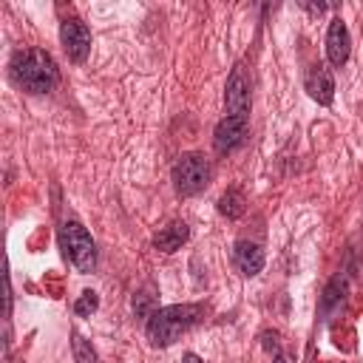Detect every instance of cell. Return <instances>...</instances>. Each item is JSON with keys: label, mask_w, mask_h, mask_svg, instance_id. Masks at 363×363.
Segmentation results:
<instances>
[{"label": "cell", "mask_w": 363, "mask_h": 363, "mask_svg": "<svg viewBox=\"0 0 363 363\" xmlns=\"http://www.w3.org/2000/svg\"><path fill=\"white\" fill-rule=\"evenodd\" d=\"M11 79L28 94H48V91H54L60 71L48 51L23 48L11 57Z\"/></svg>", "instance_id": "obj_1"}, {"label": "cell", "mask_w": 363, "mask_h": 363, "mask_svg": "<svg viewBox=\"0 0 363 363\" xmlns=\"http://www.w3.org/2000/svg\"><path fill=\"white\" fill-rule=\"evenodd\" d=\"M201 306L199 303H173V306H162V309H153L147 323H145V332H147V340L153 346H170L176 343L190 326H196L201 320Z\"/></svg>", "instance_id": "obj_2"}, {"label": "cell", "mask_w": 363, "mask_h": 363, "mask_svg": "<svg viewBox=\"0 0 363 363\" xmlns=\"http://www.w3.org/2000/svg\"><path fill=\"white\" fill-rule=\"evenodd\" d=\"M60 247L62 255L79 269V272H91L96 267V247L94 238L88 235V230L79 221H65L60 227Z\"/></svg>", "instance_id": "obj_3"}, {"label": "cell", "mask_w": 363, "mask_h": 363, "mask_svg": "<svg viewBox=\"0 0 363 363\" xmlns=\"http://www.w3.org/2000/svg\"><path fill=\"white\" fill-rule=\"evenodd\" d=\"M210 182V162L201 153H182L173 164V184L182 196H196Z\"/></svg>", "instance_id": "obj_4"}, {"label": "cell", "mask_w": 363, "mask_h": 363, "mask_svg": "<svg viewBox=\"0 0 363 363\" xmlns=\"http://www.w3.org/2000/svg\"><path fill=\"white\" fill-rule=\"evenodd\" d=\"M224 111L227 116H238V119H247L250 116V79L244 74V65H235L230 79H227V88H224Z\"/></svg>", "instance_id": "obj_5"}, {"label": "cell", "mask_w": 363, "mask_h": 363, "mask_svg": "<svg viewBox=\"0 0 363 363\" xmlns=\"http://www.w3.org/2000/svg\"><path fill=\"white\" fill-rule=\"evenodd\" d=\"M60 43H62V51L68 54L71 62H82L88 57V51H91V31L77 17L62 20V26H60Z\"/></svg>", "instance_id": "obj_6"}, {"label": "cell", "mask_w": 363, "mask_h": 363, "mask_svg": "<svg viewBox=\"0 0 363 363\" xmlns=\"http://www.w3.org/2000/svg\"><path fill=\"white\" fill-rule=\"evenodd\" d=\"M349 54H352V37H349V28L340 17H335L329 23V31H326V57L335 68L346 65L349 62Z\"/></svg>", "instance_id": "obj_7"}, {"label": "cell", "mask_w": 363, "mask_h": 363, "mask_svg": "<svg viewBox=\"0 0 363 363\" xmlns=\"http://www.w3.org/2000/svg\"><path fill=\"white\" fill-rule=\"evenodd\" d=\"M244 139H247V119L224 116V119L216 125L213 142H216V150H218V153H230V150L241 147Z\"/></svg>", "instance_id": "obj_8"}, {"label": "cell", "mask_w": 363, "mask_h": 363, "mask_svg": "<svg viewBox=\"0 0 363 363\" xmlns=\"http://www.w3.org/2000/svg\"><path fill=\"white\" fill-rule=\"evenodd\" d=\"M306 91L309 96L318 102V105H332L335 99V79H332V71L326 65H312L309 74H306Z\"/></svg>", "instance_id": "obj_9"}, {"label": "cell", "mask_w": 363, "mask_h": 363, "mask_svg": "<svg viewBox=\"0 0 363 363\" xmlns=\"http://www.w3.org/2000/svg\"><path fill=\"white\" fill-rule=\"evenodd\" d=\"M233 264L238 267L241 275H258L264 269V250L255 241H238L233 250Z\"/></svg>", "instance_id": "obj_10"}, {"label": "cell", "mask_w": 363, "mask_h": 363, "mask_svg": "<svg viewBox=\"0 0 363 363\" xmlns=\"http://www.w3.org/2000/svg\"><path fill=\"white\" fill-rule=\"evenodd\" d=\"M187 235H190V230H187L184 221H170L167 227H162V230L153 235V244H156V250H162V252H176V250L187 241Z\"/></svg>", "instance_id": "obj_11"}, {"label": "cell", "mask_w": 363, "mask_h": 363, "mask_svg": "<svg viewBox=\"0 0 363 363\" xmlns=\"http://www.w3.org/2000/svg\"><path fill=\"white\" fill-rule=\"evenodd\" d=\"M244 210H247V199H244V193H241L238 187H230V190L218 199V213L227 216V218H241Z\"/></svg>", "instance_id": "obj_12"}, {"label": "cell", "mask_w": 363, "mask_h": 363, "mask_svg": "<svg viewBox=\"0 0 363 363\" xmlns=\"http://www.w3.org/2000/svg\"><path fill=\"white\" fill-rule=\"evenodd\" d=\"M343 295H346V284H343L340 278H335V281L326 286L323 298H320V312H323V315H329L332 309H337V306L343 303Z\"/></svg>", "instance_id": "obj_13"}, {"label": "cell", "mask_w": 363, "mask_h": 363, "mask_svg": "<svg viewBox=\"0 0 363 363\" xmlns=\"http://www.w3.org/2000/svg\"><path fill=\"white\" fill-rule=\"evenodd\" d=\"M71 349H74V360L77 363H96V352H94L91 340H85L79 332L71 335Z\"/></svg>", "instance_id": "obj_14"}, {"label": "cell", "mask_w": 363, "mask_h": 363, "mask_svg": "<svg viewBox=\"0 0 363 363\" xmlns=\"http://www.w3.org/2000/svg\"><path fill=\"white\" fill-rule=\"evenodd\" d=\"M99 309V298H96V292H91V289H85L79 298H77V303H74V312L79 315V318H88V315H94Z\"/></svg>", "instance_id": "obj_15"}, {"label": "cell", "mask_w": 363, "mask_h": 363, "mask_svg": "<svg viewBox=\"0 0 363 363\" xmlns=\"http://www.w3.org/2000/svg\"><path fill=\"white\" fill-rule=\"evenodd\" d=\"M147 306H150V295H147V292H139V295H133V312H136V315H142V318H150Z\"/></svg>", "instance_id": "obj_16"}, {"label": "cell", "mask_w": 363, "mask_h": 363, "mask_svg": "<svg viewBox=\"0 0 363 363\" xmlns=\"http://www.w3.org/2000/svg\"><path fill=\"white\" fill-rule=\"evenodd\" d=\"M182 363H204V360H201L199 354H193V352H187V354L182 357Z\"/></svg>", "instance_id": "obj_17"}, {"label": "cell", "mask_w": 363, "mask_h": 363, "mask_svg": "<svg viewBox=\"0 0 363 363\" xmlns=\"http://www.w3.org/2000/svg\"><path fill=\"white\" fill-rule=\"evenodd\" d=\"M275 363H292L289 357H275Z\"/></svg>", "instance_id": "obj_18"}]
</instances>
